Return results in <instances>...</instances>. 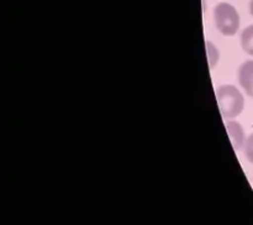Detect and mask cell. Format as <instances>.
Returning <instances> with one entry per match:
<instances>
[{
  "label": "cell",
  "instance_id": "obj_1",
  "mask_svg": "<svg viewBox=\"0 0 253 225\" xmlns=\"http://www.w3.org/2000/svg\"><path fill=\"white\" fill-rule=\"evenodd\" d=\"M216 101L225 120L237 118L245 109V96L237 87L224 84L216 89Z\"/></svg>",
  "mask_w": 253,
  "mask_h": 225
},
{
  "label": "cell",
  "instance_id": "obj_2",
  "mask_svg": "<svg viewBox=\"0 0 253 225\" xmlns=\"http://www.w3.org/2000/svg\"><path fill=\"white\" fill-rule=\"evenodd\" d=\"M212 16H214L215 26L221 35L231 37L239 32L241 19L239 11L232 4L226 1L219 2L215 5Z\"/></svg>",
  "mask_w": 253,
  "mask_h": 225
},
{
  "label": "cell",
  "instance_id": "obj_3",
  "mask_svg": "<svg viewBox=\"0 0 253 225\" xmlns=\"http://www.w3.org/2000/svg\"><path fill=\"white\" fill-rule=\"evenodd\" d=\"M237 79L245 93L253 98V59L245 61L239 67Z\"/></svg>",
  "mask_w": 253,
  "mask_h": 225
},
{
  "label": "cell",
  "instance_id": "obj_4",
  "mask_svg": "<svg viewBox=\"0 0 253 225\" xmlns=\"http://www.w3.org/2000/svg\"><path fill=\"white\" fill-rule=\"evenodd\" d=\"M225 128H226L227 135H229L230 141H231V145L235 150H240V148H244L245 142H246V134H245L244 128L240 123L232 120H226L225 121Z\"/></svg>",
  "mask_w": 253,
  "mask_h": 225
},
{
  "label": "cell",
  "instance_id": "obj_5",
  "mask_svg": "<svg viewBox=\"0 0 253 225\" xmlns=\"http://www.w3.org/2000/svg\"><path fill=\"white\" fill-rule=\"evenodd\" d=\"M241 47L249 56L253 57V25L245 27L240 37Z\"/></svg>",
  "mask_w": 253,
  "mask_h": 225
},
{
  "label": "cell",
  "instance_id": "obj_6",
  "mask_svg": "<svg viewBox=\"0 0 253 225\" xmlns=\"http://www.w3.org/2000/svg\"><path fill=\"white\" fill-rule=\"evenodd\" d=\"M205 47H207V57H208V62H209L210 68H214V67L219 63V59H220L219 48H217L211 41H207Z\"/></svg>",
  "mask_w": 253,
  "mask_h": 225
},
{
  "label": "cell",
  "instance_id": "obj_7",
  "mask_svg": "<svg viewBox=\"0 0 253 225\" xmlns=\"http://www.w3.org/2000/svg\"><path fill=\"white\" fill-rule=\"evenodd\" d=\"M244 153L247 161L253 163V133L246 138V142L244 145Z\"/></svg>",
  "mask_w": 253,
  "mask_h": 225
},
{
  "label": "cell",
  "instance_id": "obj_8",
  "mask_svg": "<svg viewBox=\"0 0 253 225\" xmlns=\"http://www.w3.org/2000/svg\"><path fill=\"white\" fill-rule=\"evenodd\" d=\"M250 12H251V15H252V17H253V0H251V1H250Z\"/></svg>",
  "mask_w": 253,
  "mask_h": 225
}]
</instances>
